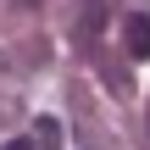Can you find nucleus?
Returning <instances> with one entry per match:
<instances>
[{
  "label": "nucleus",
  "mask_w": 150,
  "mask_h": 150,
  "mask_svg": "<svg viewBox=\"0 0 150 150\" xmlns=\"http://www.w3.org/2000/svg\"><path fill=\"white\" fill-rule=\"evenodd\" d=\"M128 56L150 61V11H134L128 17Z\"/></svg>",
  "instance_id": "obj_1"
},
{
  "label": "nucleus",
  "mask_w": 150,
  "mask_h": 150,
  "mask_svg": "<svg viewBox=\"0 0 150 150\" xmlns=\"http://www.w3.org/2000/svg\"><path fill=\"white\" fill-rule=\"evenodd\" d=\"M6 150H33V145H28V139H11V145H6Z\"/></svg>",
  "instance_id": "obj_2"
},
{
  "label": "nucleus",
  "mask_w": 150,
  "mask_h": 150,
  "mask_svg": "<svg viewBox=\"0 0 150 150\" xmlns=\"http://www.w3.org/2000/svg\"><path fill=\"white\" fill-rule=\"evenodd\" d=\"M145 134H150V111H145Z\"/></svg>",
  "instance_id": "obj_3"
},
{
  "label": "nucleus",
  "mask_w": 150,
  "mask_h": 150,
  "mask_svg": "<svg viewBox=\"0 0 150 150\" xmlns=\"http://www.w3.org/2000/svg\"><path fill=\"white\" fill-rule=\"evenodd\" d=\"M50 150H56V139H50Z\"/></svg>",
  "instance_id": "obj_4"
}]
</instances>
